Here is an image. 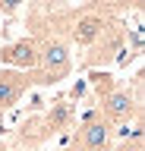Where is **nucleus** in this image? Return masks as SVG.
Listing matches in <instances>:
<instances>
[{
    "mask_svg": "<svg viewBox=\"0 0 145 151\" xmlns=\"http://www.w3.org/2000/svg\"><path fill=\"white\" fill-rule=\"evenodd\" d=\"M73 73V50L69 41L57 35H44L38 38V63L29 73L32 85H57Z\"/></svg>",
    "mask_w": 145,
    "mask_h": 151,
    "instance_id": "obj_1",
    "label": "nucleus"
},
{
    "mask_svg": "<svg viewBox=\"0 0 145 151\" xmlns=\"http://www.w3.org/2000/svg\"><path fill=\"white\" fill-rule=\"evenodd\" d=\"M73 151H114V126L98 113V107L82 116Z\"/></svg>",
    "mask_w": 145,
    "mask_h": 151,
    "instance_id": "obj_2",
    "label": "nucleus"
},
{
    "mask_svg": "<svg viewBox=\"0 0 145 151\" xmlns=\"http://www.w3.org/2000/svg\"><path fill=\"white\" fill-rule=\"evenodd\" d=\"M98 113L114 126V123H123V120H139V116H142V104H136L129 88H120V85H117L104 98H98Z\"/></svg>",
    "mask_w": 145,
    "mask_h": 151,
    "instance_id": "obj_3",
    "label": "nucleus"
},
{
    "mask_svg": "<svg viewBox=\"0 0 145 151\" xmlns=\"http://www.w3.org/2000/svg\"><path fill=\"white\" fill-rule=\"evenodd\" d=\"M107 25H110V19H107L104 13L85 9V13L76 16V22H73V28H69V41L79 44V47H95L98 41H101V35L107 32Z\"/></svg>",
    "mask_w": 145,
    "mask_h": 151,
    "instance_id": "obj_4",
    "label": "nucleus"
},
{
    "mask_svg": "<svg viewBox=\"0 0 145 151\" xmlns=\"http://www.w3.org/2000/svg\"><path fill=\"white\" fill-rule=\"evenodd\" d=\"M0 63L19 69V73H32L38 63V38H19L0 47Z\"/></svg>",
    "mask_w": 145,
    "mask_h": 151,
    "instance_id": "obj_5",
    "label": "nucleus"
},
{
    "mask_svg": "<svg viewBox=\"0 0 145 151\" xmlns=\"http://www.w3.org/2000/svg\"><path fill=\"white\" fill-rule=\"evenodd\" d=\"M120 50H123V28L110 22L107 32L101 35V41H98V44L92 47V54L85 57V63L88 66H104V63H110V60H117Z\"/></svg>",
    "mask_w": 145,
    "mask_h": 151,
    "instance_id": "obj_6",
    "label": "nucleus"
},
{
    "mask_svg": "<svg viewBox=\"0 0 145 151\" xmlns=\"http://www.w3.org/2000/svg\"><path fill=\"white\" fill-rule=\"evenodd\" d=\"M29 73H19V69H3L0 73V110H10L22 101V94L29 91Z\"/></svg>",
    "mask_w": 145,
    "mask_h": 151,
    "instance_id": "obj_7",
    "label": "nucleus"
},
{
    "mask_svg": "<svg viewBox=\"0 0 145 151\" xmlns=\"http://www.w3.org/2000/svg\"><path fill=\"white\" fill-rule=\"evenodd\" d=\"M88 85L95 88V94H98V98H104V94L110 91V88H117L114 76H110V73H101V69H98V73H92V76H88Z\"/></svg>",
    "mask_w": 145,
    "mask_h": 151,
    "instance_id": "obj_8",
    "label": "nucleus"
},
{
    "mask_svg": "<svg viewBox=\"0 0 145 151\" xmlns=\"http://www.w3.org/2000/svg\"><path fill=\"white\" fill-rule=\"evenodd\" d=\"M73 0H35V6H38V13H44V16H54V13H63V9L69 6Z\"/></svg>",
    "mask_w": 145,
    "mask_h": 151,
    "instance_id": "obj_9",
    "label": "nucleus"
},
{
    "mask_svg": "<svg viewBox=\"0 0 145 151\" xmlns=\"http://www.w3.org/2000/svg\"><path fill=\"white\" fill-rule=\"evenodd\" d=\"M117 151H142V123L136 120V129H133V142H123Z\"/></svg>",
    "mask_w": 145,
    "mask_h": 151,
    "instance_id": "obj_10",
    "label": "nucleus"
},
{
    "mask_svg": "<svg viewBox=\"0 0 145 151\" xmlns=\"http://www.w3.org/2000/svg\"><path fill=\"white\" fill-rule=\"evenodd\" d=\"M22 0H0V9H3V16H13L16 9H19Z\"/></svg>",
    "mask_w": 145,
    "mask_h": 151,
    "instance_id": "obj_11",
    "label": "nucleus"
},
{
    "mask_svg": "<svg viewBox=\"0 0 145 151\" xmlns=\"http://www.w3.org/2000/svg\"><path fill=\"white\" fill-rule=\"evenodd\" d=\"M0 151H6V148H3V145H0Z\"/></svg>",
    "mask_w": 145,
    "mask_h": 151,
    "instance_id": "obj_12",
    "label": "nucleus"
}]
</instances>
